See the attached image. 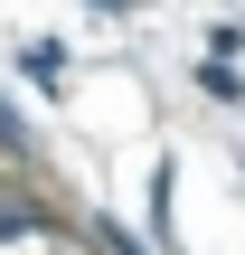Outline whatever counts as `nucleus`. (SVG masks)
<instances>
[{"label":"nucleus","mask_w":245,"mask_h":255,"mask_svg":"<svg viewBox=\"0 0 245 255\" xmlns=\"http://www.w3.org/2000/svg\"><path fill=\"white\" fill-rule=\"evenodd\" d=\"M28 227H47V208L38 199H0V237H28Z\"/></svg>","instance_id":"7ed1b4c3"},{"label":"nucleus","mask_w":245,"mask_h":255,"mask_svg":"<svg viewBox=\"0 0 245 255\" xmlns=\"http://www.w3.org/2000/svg\"><path fill=\"white\" fill-rule=\"evenodd\" d=\"M236 47H245V19H217V28H208V57H217V66H236Z\"/></svg>","instance_id":"20e7f679"},{"label":"nucleus","mask_w":245,"mask_h":255,"mask_svg":"<svg viewBox=\"0 0 245 255\" xmlns=\"http://www.w3.org/2000/svg\"><path fill=\"white\" fill-rule=\"evenodd\" d=\"M19 76L57 95V76H66V47H57V38H28V47H19Z\"/></svg>","instance_id":"f257e3e1"},{"label":"nucleus","mask_w":245,"mask_h":255,"mask_svg":"<svg viewBox=\"0 0 245 255\" xmlns=\"http://www.w3.org/2000/svg\"><path fill=\"white\" fill-rule=\"evenodd\" d=\"M198 95H208V104H245V76H236V66H217V57H208V66H198Z\"/></svg>","instance_id":"f03ea898"},{"label":"nucleus","mask_w":245,"mask_h":255,"mask_svg":"<svg viewBox=\"0 0 245 255\" xmlns=\"http://www.w3.org/2000/svg\"><path fill=\"white\" fill-rule=\"evenodd\" d=\"M94 246H104V255H142V237H132L123 218H94Z\"/></svg>","instance_id":"39448f33"},{"label":"nucleus","mask_w":245,"mask_h":255,"mask_svg":"<svg viewBox=\"0 0 245 255\" xmlns=\"http://www.w3.org/2000/svg\"><path fill=\"white\" fill-rule=\"evenodd\" d=\"M0 151H9V161H19V151H28V123H19V114H9V104H0Z\"/></svg>","instance_id":"423d86ee"}]
</instances>
